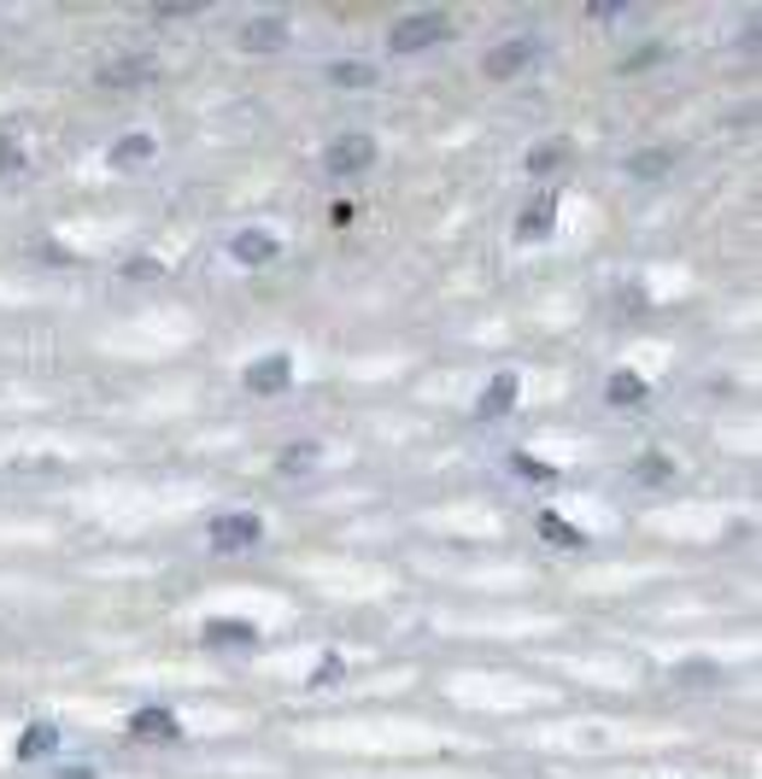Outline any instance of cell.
<instances>
[{
	"label": "cell",
	"mask_w": 762,
	"mask_h": 779,
	"mask_svg": "<svg viewBox=\"0 0 762 779\" xmlns=\"http://www.w3.org/2000/svg\"><path fill=\"white\" fill-rule=\"evenodd\" d=\"M311 457H317V446H294V451L282 457V469H287V476H299V469L311 463Z\"/></svg>",
	"instance_id": "obj_20"
},
{
	"label": "cell",
	"mask_w": 762,
	"mask_h": 779,
	"mask_svg": "<svg viewBox=\"0 0 762 779\" xmlns=\"http://www.w3.org/2000/svg\"><path fill=\"white\" fill-rule=\"evenodd\" d=\"M287 42V24L282 19H252L247 30H241V47L247 54H270V47H282Z\"/></svg>",
	"instance_id": "obj_6"
},
{
	"label": "cell",
	"mask_w": 762,
	"mask_h": 779,
	"mask_svg": "<svg viewBox=\"0 0 762 779\" xmlns=\"http://www.w3.org/2000/svg\"><path fill=\"white\" fill-rule=\"evenodd\" d=\"M152 77V59H117V65H106L100 71V82L106 89H129V82H147Z\"/></svg>",
	"instance_id": "obj_9"
},
{
	"label": "cell",
	"mask_w": 762,
	"mask_h": 779,
	"mask_svg": "<svg viewBox=\"0 0 762 779\" xmlns=\"http://www.w3.org/2000/svg\"><path fill=\"white\" fill-rule=\"evenodd\" d=\"M634 476H639V481H669V476H674V463H669L663 451H646V457L634 463Z\"/></svg>",
	"instance_id": "obj_13"
},
{
	"label": "cell",
	"mask_w": 762,
	"mask_h": 779,
	"mask_svg": "<svg viewBox=\"0 0 762 779\" xmlns=\"http://www.w3.org/2000/svg\"><path fill=\"white\" fill-rule=\"evenodd\" d=\"M329 77L341 82V89H369V82H376V71H369V65H334Z\"/></svg>",
	"instance_id": "obj_15"
},
{
	"label": "cell",
	"mask_w": 762,
	"mask_h": 779,
	"mask_svg": "<svg viewBox=\"0 0 762 779\" xmlns=\"http://www.w3.org/2000/svg\"><path fill=\"white\" fill-rule=\"evenodd\" d=\"M206 639H212V645H224V639H229V645H252V628H247V621H212Z\"/></svg>",
	"instance_id": "obj_12"
},
{
	"label": "cell",
	"mask_w": 762,
	"mask_h": 779,
	"mask_svg": "<svg viewBox=\"0 0 762 779\" xmlns=\"http://www.w3.org/2000/svg\"><path fill=\"white\" fill-rule=\"evenodd\" d=\"M546 534H551V539H564V546H581V534H575L569 522H557V516H546Z\"/></svg>",
	"instance_id": "obj_21"
},
{
	"label": "cell",
	"mask_w": 762,
	"mask_h": 779,
	"mask_svg": "<svg viewBox=\"0 0 762 779\" xmlns=\"http://www.w3.org/2000/svg\"><path fill=\"white\" fill-rule=\"evenodd\" d=\"M259 534H264V522L259 516H224V522H217V528H212V546H224V551H235V546H259Z\"/></svg>",
	"instance_id": "obj_5"
},
{
	"label": "cell",
	"mask_w": 762,
	"mask_h": 779,
	"mask_svg": "<svg viewBox=\"0 0 762 779\" xmlns=\"http://www.w3.org/2000/svg\"><path fill=\"white\" fill-rule=\"evenodd\" d=\"M669 164H674L669 152H639V159H634V176H663Z\"/></svg>",
	"instance_id": "obj_18"
},
{
	"label": "cell",
	"mask_w": 762,
	"mask_h": 779,
	"mask_svg": "<svg viewBox=\"0 0 762 779\" xmlns=\"http://www.w3.org/2000/svg\"><path fill=\"white\" fill-rule=\"evenodd\" d=\"M452 36V19L446 12H411V19H399L394 30H387V42L399 47V54H417V47H434Z\"/></svg>",
	"instance_id": "obj_1"
},
{
	"label": "cell",
	"mask_w": 762,
	"mask_h": 779,
	"mask_svg": "<svg viewBox=\"0 0 762 779\" xmlns=\"http://www.w3.org/2000/svg\"><path fill=\"white\" fill-rule=\"evenodd\" d=\"M546 224H551V199H546V206H534L528 217H522V241H539V234H546Z\"/></svg>",
	"instance_id": "obj_17"
},
{
	"label": "cell",
	"mask_w": 762,
	"mask_h": 779,
	"mask_svg": "<svg viewBox=\"0 0 762 779\" xmlns=\"http://www.w3.org/2000/svg\"><path fill=\"white\" fill-rule=\"evenodd\" d=\"M282 252V241L270 229H241V234H229V259L235 264H270Z\"/></svg>",
	"instance_id": "obj_3"
},
{
	"label": "cell",
	"mask_w": 762,
	"mask_h": 779,
	"mask_svg": "<svg viewBox=\"0 0 762 779\" xmlns=\"http://www.w3.org/2000/svg\"><path fill=\"white\" fill-rule=\"evenodd\" d=\"M534 59V42H499V54L487 59V77H516Z\"/></svg>",
	"instance_id": "obj_7"
},
{
	"label": "cell",
	"mask_w": 762,
	"mask_h": 779,
	"mask_svg": "<svg viewBox=\"0 0 762 779\" xmlns=\"http://www.w3.org/2000/svg\"><path fill=\"white\" fill-rule=\"evenodd\" d=\"M557 159H564V147H557V141H551V147H534V152H528V171L539 176V171H551Z\"/></svg>",
	"instance_id": "obj_19"
},
{
	"label": "cell",
	"mask_w": 762,
	"mask_h": 779,
	"mask_svg": "<svg viewBox=\"0 0 762 779\" xmlns=\"http://www.w3.org/2000/svg\"><path fill=\"white\" fill-rule=\"evenodd\" d=\"M54 744H59V733H54V726H30V733L19 738V756H24V761H36V756H47V751H54Z\"/></svg>",
	"instance_id": "obj_10"
},
{
	"label": "cell",
	"mask_w": 762,
	"mask_h": 779,
	"mask_svg": "<svg viewBox=\"0 0 762 779\" xmlns=\"http://www.w3.org/2000/svg\"><path fill=\"white\" fill-rule=\"evenodd\" d=\"M152 152V135H124V147L112 152V164H135V159H147Z\"/></svg>",
	"instance_id": "obj_16"
},
{
	"label": "cell",
	"mask_w": 762,
	"mask_h": 779,
	"mask_svg": "<svg viewBox=\"0 0 762 779\" xmlns=\"http://www.w3.org/2000/svg\"><path fill=\"white\" fill-rule=\"evenodd\" d=\"M19 159H24V152H19V147H12V141H7V135H0V171H12V164H19Z\"/></svg>",
	"instance_id": "obj_22"
},
{
	"label": "cell",
	"mask_w": 762,
	"mask_h": 779,
	"mask_svg": "<svg viewBox=\"0 0 762 779\" xmlns=\"http://www.w3.org/2000/svg\"><path fill=\"white\" fill-rule=\"evenodd\" d=\"M610 399H616V404H634V399H646V381H639L634 369H616V381H610Z\"/></svg>",
	"instance_id": "obj_11"
},
{
	"label": "cell",
	"mask_w": 762,
	"mask_h": 779,
	"mask_svg": "<svg viewBox=\"0 0 762 779\" xmlns=\"http://www.w3.org/2000/svg\"><path fill=\"white\" fill-rule=\"evenodd\" d=\"M129 733L135 738H177L182 726H177V715H164V709H141V715L129 721Z\"/></svg>",
	"instance_id": "obj_8"
},
{
	"label": "cell",
	"mask_w": 762,
	"mask_h": 779,
	"mask_svg": "<svg viewBox=\"0 0 762 779\" xmlns=\"http://www.w3.org/2000/svg\"><path fill=\"white\" fill-rule=\"evenodd\" d=\"M504 404H516V376H499V381H493V393L481 399V411L493 416V411H504Z\"/></svg>",
	"instance_id": "obj_14"
},
{
	"label": "cell",
	"mask_w": 762,
	"mask_h": 779,
	"mask_svg": "<svg viewBox=\"0 0 762 779\" xmlns=\"http://www.w3.org/2000/svg\"><path fill=\"white\" fill-rule=\"evenodd\" d=\"M369 164H376V141H369V135H359V129L323 147V171H329V176H359V171H369Z\"/></svg>",
	"instance_id": "obj_2"
},
{
	"label": "cell",
	"mask_w": 762,
	"mask_h": 779,
	"mask_svg": "<svg viewBox=\"0 0 762 779\" xmlns=\"http://www.w3.org/2000/svg\"><path fill=\"white\" fill-rule=\"evenodd\" d=\"M294 381V358H259V364H247V387L252 393H282V387Z\"/></svg>",
	"instance_id": "obj_4"
}]
</instances>
